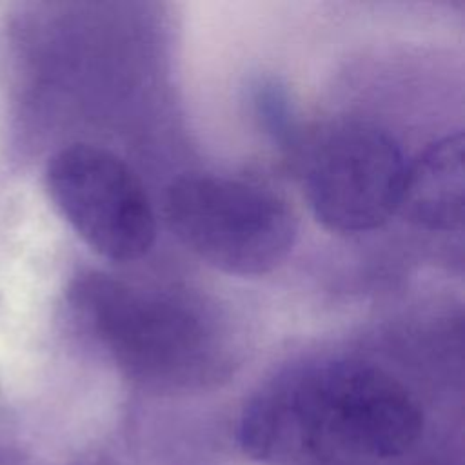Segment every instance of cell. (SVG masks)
<instances>
[{
  "label": "cell",
  "instance_id": "1",
  "mask_svg": "<svg viewBox=\"0 0 465 465\" xmlns=\"http://www.w3.org/2000/svg\"><path fill=\"white\" fill-rule=\"evenodd\" d=\"M423 418L391 374L358 360L287 371L243 407L238 440L267 465H376L407 452Z\"/></svg>",
  "mask_w": 465,
  "mask_h": 465
},
{
  "label": "cell",
  "instance_id": "2",
  "mask_svg": "<svg viewBox=\"0 0 465 465\" xmlns=\"http://www.w3.org/2000/svg\"><path fill=\"white\" fill-rule=\"evenodd\" d=\"M71 305L116 365L154 389L202 385L223 358L209 320L182 298L87 274L71 289Z\"/></svg>",
  "mask_w": 465,
  "mask_h": 465
},
{
  "label": "cell",
  "instance_id": "3",
  "mask_svg": "<svg viewBox=\"0 0 465 465\" xmlns=\"http://www.w3.org/2000/svg\"><path fill=\"white\" fill-rule=\"evenodd\" d=\"M165 216L191 252L227 274L271 272L296 238V218L278 194L223 176L174 180L165 196Z\"/></svg>",
  "mask_w": 465,
  "mask_h": 465
},
{
  "label": "cell",
  "instance_id": "4",
  "mask_svg": "<svg viewBox=\"0 0 465 465\" xmlns=\"http://www.w3.org/2000/svg\"><path fill=\"white\" fill-rule=\"evenodd\" d=\"M45 185L62 216L100 256L133 262L151 249V200L116 154L87 143L64 147L47 163Z\"/></svg>",
  "mask_w": 465,
  "mask_h": 465
},
{
  "label": "cell",
  "instance_id": "5",
  "mask_svg": "<svg viewBox=\"0 0 465 465\" xmlns=\"http://www.w3.org/2000/svg\"><path fill=\"white\" fill-rule=\"evenodd\" d=\"M405 174L403 153L389 133L349 122L316 142L307 162L305 193L327 229L367 232L400 209Z\"/></svg>",
  "mask_w": 465,
  "mask_h": 465
},
{
  "label": "cell",
  "instance_id": "6",
  "mask_svg": "<svg viewBox=\"0 0 465 465\" xmlns=\"http://www.w3.org/2000/svg\"><path fill=\"white\" fill-rule=\"evenodd\" d=\"M463 134H449L407 165L400 209L429 231H460L463 223Z\"/></svg>",
  "mask_w": 465,
  "mask_h": 465
}]
</instances>
